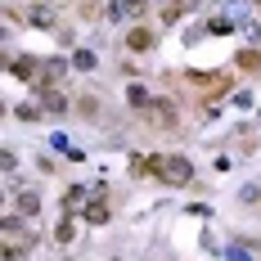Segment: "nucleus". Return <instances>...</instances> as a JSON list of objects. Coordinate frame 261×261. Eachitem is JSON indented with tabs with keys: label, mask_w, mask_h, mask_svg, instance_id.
<instances>
[{
	"label": "nucleus",
	"mask_w": 261,
	"mask_h": 261,
	"mask_svg": "<svg viewBox=\"0 0 261 261\" xmlns=\"http://www.w3.org/2000/svg\"><path fill=\"white\" fill-rule=\"evenodd\" d=\"M158 180H162V185H189V180H194L189 158H180V153L162 158V162H158Z\"/></svg>",
	"instance_id": "obj_1"
},
{
	"label": "nucleus",
	"mask_w": 261,
	"mask_h": 261,
	"mask_svg": "<svg viewBox=\"0 0 261 261\" xmlns=\"http://www.w3.org/2000/svg\"><path fill=\"white\" fill-rule=\"evenodd\" d=\"M104 14L113 18V23H140V18L149 14V0H113Z\"/></svg>",
	"instance_id": "obj_2"
},
{
	"label": "nucleus",
	"mask_w": 261,
	"mask_h": 261,
	"mask_svg": "<svg viewBox=\"0 0 261 261\" xmlns=\"http://www.w3.org/2000/svg\"><path fill=\"white\" fill-rule=\"evenodd\" d=\"M149 122H153L158 130H176V104H171V99H153V104H149Z\"/></svg>",
	"instance_id": "obj_3"
},
{
	"label": "nucleus",
	"mask_w": 261,
	"mask_h": 261,
	"mask_svg": "<svg viewBox=\"0 0 261 261\" xmlns=\"http://www.w3.org/2000/svg\"><path fill=\"white\" fill-rule=\"evenodd\" d=\"M198 5H203V0H171V5L162 9V23H167V27H176L185 14H189V9H198Z\"/></svg>",
	"instance_id": "obj_4"
},
{
	"label": "nucleus",
	"mask_w": 261,
	"mask_h": 261,
	"mask_svg": "<svg viewBox=\"0 0 261 261\" xmlns=\"http://www.w3.org/2000/svg\"><path fill=\"white\" fill-rule=\"evenodd\" d=\"M126 50H130V54L153 50V32H149V27H130V32H126Z\"/></svg>",
	"instance_id": "obj_5"
},
{
	"label": "nucleus",
	"mask_w": 261,
	"mask_h": 261,
	"mask_svg": "<svg viewBox=\"0 0 261 261\" xmlns=\"http://www.w3.org/2000/svg\"><path fill=\"white\" fill-rule=\"evenodd\" d=\"M36 212H41V194L36 189H18V216L23 221H36Z\"/></svg>",
	"instance_id": "obj_6"
},
{
	"label": "nucleus",
	"mask_w": 261,
	"mask_h": 261,
	"mask_svg": "<svg viewBox=\"0 0 261 261\" xmlns=\"http://www.w3.org/2000/svg\"><path fill=\"white\" fill-rule=\"evenodd\" d=\"M90 194H95V189H86V185H68V189H63V212L72 216V212H77L81 203L90 198Z\"/></svg>",
	"instance_id": "obj_7"
},
{
	"label": "nucleus",
	"mask_w": 261,
	"mask_h": 261,
	"mask_svg": "<svg viewBox=\"0 0 261 261\" xmlns=\"http://www.w3.org/2000/svg\"><path fill=\"white\" fill-rule=\"evenodd\" d=\"M41 108L59 117V113H68V95H59V90H41Z\"/></svg>",
	"instance_id": "obj_8"
},
{
	"label": "nucleus",
	"mask_w": 261,
	"mask_h": 261,
	"mask_svg": "<svg viewBox=\"0 0 261 261\" xmlns=\"http://www.w3.org/2000/svg\"><path fill=\"white\" fill-rule=\"evenodd\" d=\"M27 23H32V27H45V32H50V27L59 23V18H54V9H50V5H32V14H27Z\"/></svg>",
	"instance_id": "obj_9"
},
{
	"label": "nucleus",
	"mask_w": 261,
	"mask_h": 261,
	"mask_svg": "<svg viewBox=\"0 0 261 261\" xmlns=\"http://www.w3.org/2000/svg\"><path fill=\"white\" fill-rule=\"evenodd\" d=\"M108 216H113V212H108L104 198H90V203H86V221H90V225H108Z\"/></svg>",
	"instance_id": "obj_10"
},
{
	"label": "nucleus",
	"mask_w": 261,
	"mask_h": 261,
	"mask_svg": "<svg viewBox=\"0 0 261 261\" xmlns=\"http://www.w3.org/2000/svg\"><path fill=\"white\" fill-rule=\"evenodd\" d=\"M158 162H162V158H130V176H158Z\"/></svg>",
	"instance_id": "obj_11"
},
{
	"label": "nucleus",
	"mask_w": 261,
	"mask_h": 261,
	"mask_svg": "<svg viewBox=\"0 0 261 261\" xmlns=\"http://www.w3.org/2000/svg\"><path fill=\"white\" fill-rule=\"evenodd\" d=\"M77 230H81V225L68 216V212H63V221L54 225V239H59V243H72V239H77Z\"/></svg>",
	"instance_id": "obj_12"
},
{
	"label": "nucleus",
	"mask_w": 261,
	"mask_h": 261,
	"mask_svg": "<svg viewBox=\"0 0 261 261\" xmlns=\"http://www.w3.org/2000/svg\"><path fill=\"white\" fill-rule=\"evenodd\" d=\"M95 63H99L95 50H77V54H72V68H77V72H95Z\"/></svg>",
	"instance_id": "obj_13"
},
{
	"label": "nucleus",
	"mask_w": 261,
	"mask_h": 261,
	"mask_svg": "<svg viewBox=\"0 0 261 261\" xmlns=\"http://www.w3.org/2000/svg\"><path fill=\"white\" fill-rule=\"evenodd\" d=\"M14 117H18V122H41L45 108H41V104H18V108H14Z\"/></svg>",
	"instance_id": "obj_14"
},
{
	"label": "nucleus",
	"mask_w": 261,
	"mask_h": 261,
	"mask_svg": "<svg viewBox=\"0 0 261 261\" xmlns=\"http://www.w3.org/2000/svg\"><path fill=\"white\" fill-rule=\"evenodd\" d=\"M126 99H130L135 108H149V104H153V99H149V90H144V86H135V81L126 86Z\"/></svg>",
	"instance_id": "obj_15"
},
{
	"label": "nucleus",
	"mask_w": 261,
	"mask_h": 261,
	"mask_svg": "<svg viewBox=\"0 0 261 261\" xmlns=\"http://www.w3.org/2000/svg\"><path fill=\"white\" fill-rule=\"evenodd\" d=\"M0 167H5V180L14 185V171H18V153H14V149H5V158H0Z\"/></svg>",
	"instance_id": "obj_16"
},
{
	"label": "nucleus",
	"mask_w": 261,
	"mask_h": 261,
	"mask_svg": "<svg viewBox=\"0 0 261 261\" xmlns=\"http://www.w3.org/2000/svg\"><path fill=\"white\" fill-rule=\"evenodd\" d=\"M239 68H261V54L257 50H239Z\"/></svg>",
	"instance_id": "obj_17"
},
{
	"label": "nucleus",
	"mask_w": 261,
	"mask_h": 261,
	"mask_svg": "<svg viewBox=\"0 0 261 261\" xmlns=\"http://www.w3.org/2000/svg\"><path fill=\"white\" fill-rule=\"evenodd\" d=\"M77 108H81V117H95V113H99V99H95V95H86Z\"/></svg>",
	"instance_id": "obj_18"
},
{
	"label": "nucleus",
	"mask_w": 261,
	"mask_h": 261,
	"mask_svg": "<svg viewBox=\"0 0 261 261\" xmlns=\"http://www.w3.org/2000/svg\"><path fill=\"white\" fill-rule=\"evenodd\" d=\"M239 32H243V36H248V41H261V27L252 23V18H243V23H239Z\"/></svg>",
	"instance_id": "obj_19"
},
{
	"label": "nucleus",
	"mask_w": 261,
	"mask_h": 261,
	"mask_svg": "<svg viewBox=\"0 0 261 261\" xmlns=\"http://www.w3.org/2000/svg\"><path fill=\"white\" fill-rule=\"evenodd\" d=\"M230 261H252V248H243V243H230Z\"/></svg>",
	"instance_id": "obj_20"
},
{
	"label": "nucleus",
	"mask_w": 261,
	"mask_h": 261,
	"mask_svg": "<svg viewBox=\"0 0 261 261\" xmlns=\"http://www.w3.org/2000/svg\"><path fill=\"white\" fill-rule=\"evenodd\" d=\"M239 198H243V203H261V189H257V185H248V189H243Z\"/></svg>",
	"instance_id": "obj_21"
},
{
	"label": "nucleus",
	"mask_w": 261,
	"mask_h": 261,
	"mask_svg": "<svg viewBox=\"0 0 261 261\" xmlns=\"http://www.w3.org/2000/svg\"><path fill=\"white\" fill-rule=\"evenodd\" d=\"M252 5H257V14H261V0H252Z\"/></svg>",
	"instance_id": "obj_22"
}]
</instances>
